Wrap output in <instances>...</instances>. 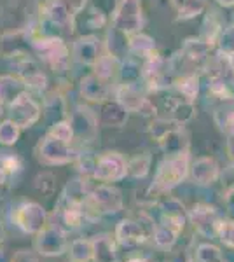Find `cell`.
<instances>
[{"mask_svg":"<svg viewBox=\"0 0 234 262\" xmlns=\"http://www.w3.org/2000/svg\"><path fill=\"white\" fill-rule=\"evenodd\" d=\"M51 137L69 143L72 140V137H74V129H72L70 122H58V124H54V128L51 129Z\"/></svg>","mask_w":234,"mask_h":262,"instance_id":"obj_36","label":"cell"},{"mask_svg":"<svg viewBox=\"0 0 234 262\" xmlns=\"http://www.w3.org/2000/svg\"><path fill=\"white\" fill-rule=\"evenodd\" d=\"M193 117H194V107L190 101H182V103L175 105V108H173V121L177 124L189 122Z\"/></svg>","mask_w":234,"mask_h":262,"instance_id":"obj_30","label":"cell"},{"mask_svg":"<svg viewBox=\"0 0 234 262\" xmlns=\"http://www.w3.org/2000/svg\"><path fill=\"white\" fill-rule=\"evenodd\" d=\"M190 177H193V180L199 185L214 184L217 180V177H219V166H217V163L214 159L201 158L190 166Z\"/></svg>","mask_w":234,"mask_h":262,"instance_id":"obj_13","label":"cell"},{"mask_svg":"<svg viewBox=\"0 0 234 262\" xmlns=\"http://www.w3.org/2000/svg\"><path fill=\"white\" fill-rule=\"evenodd\" d=\"M159 208H161V224L172 227L173 231H177L180 234L187 219H189L184 205L178 200H175V198H168V200L161 201Z\"/></svg>","mask_w":234,"mask_h":262,"instance_id":"obj_9","label":"cell"},{"mask_svg":"<svg viewBox=\"0 0 234 262\" xmlns=\"http://www.w3.org/2000/svg\"><path fill=\"white\" fill-rule=\"evenodd\" d=\"M126 119H127V111L119 101H109V103H105L103 108H101L100 121L103 126H109V128H121V126H124Z\"/></svg>","mask_w":234,"mask_h":262,"instance_id":"obj_17","label":"cell"},{"mask_svg":"<svg viewBox=\"0 0 234 262\" xmlns=\"http://www.w3.org/2000/svg\"><path fill=\"white\" fill-rule=\"evenodd\" d=\"M151 168V156H137L127 163V175L135 179H143Z\"/></svg>","mask_w":234,"mask_h":262,"instance_id":"obj_24","label":"cell"},{"mask_svg":"<svg viewBox=\"0 0 234 262\" xmlns=\"http://www.w3.org/2000/svg\"><path fill=\"white\" fill-rule=\"evenodd\" d=\"M172 2H173V6H175V7H180L182 4L185 2V0H172Z\"/></svg>","mask_w":234,"mask_h":262,"instance_id":"obj_43","label":"cell"},{"mask_svg":"<svg viewBox=\"0 0 234 262\" xmlns=\"http://www.w3.org/2000/svg\"><path fill=\"white\" fill-rule=\"evenodd\" d=\"M211 44L205 40H189L184 48V54L187 60H201L205 58V54L210 51Z\"/></svg>","mask_w":234,"mask_h":262,"instance_id":"obj_26","label":"cell"},{"mask_svg":"<svg viewBox=\"0 0 234 262\" xmlns=\"http://www.w3.org/2000/svg\"><path fill=\"white\" fill-rule=\"evenodd\" d=\"M127 262H145L143 259H131V260H127Z\"/></svg>","mask_w":234,"mask_h":262,"instance_id":"obj_44","label":"cell"},{"mask_svg":"<svg viewBox=\"0 0 234 262\" xmlns=\"http://www.w3.org/2000/svg\"><path fill=\"white\" fill-rule=\"evenodd\" d=\"M215 121L224 133H227L229 137H234V108L219 111L215 114Z\"/></svg>","mask_w":234,"mask_h":262,"instance_id":"obj_29","label":"cell"},{"mask_svg":"<svg viewBox=\"0 0 234 262\" xmlns=\"http://www.w3.org/2000/svg\"><path fill=\"white\" fill-rule=\"evenodd\" d=\"M75 56L82 63H96L98 60V40L93 37L80 39L75 44Z\"/></svg>","mask_w":234,"mask_h":262,"instance_id":"obj_20","label":"cell"},{"mask_svg":"<svg viewBox=\"0 0 234 262\" xmlns=\"http://www.w3.org/2000/svg\"><path fill=\"white\" fill-rule=\"evenodd\" d=\"M11 222L14 224L18 229H21L27 234H37L48 226L49 215L40 205L32 201H25L16 205L9 213Z\"/></svg>","mask_w":234,"mask_h":262,"instance_id":"obj_1","label":"cell"},{"mask_svg":"<svg viewBox=\"0 0 234 262\" xmlns=\"http://www.w3.org/2000/svg\"><path fill=\"white\" fill-rule=\"evenodd\" d=\"M80 91L91 101H101L107 96V88L96 75H89V77L84 79L82 84H80Z\"/></svg>","mask_w":234,"mask_h":262,"instance_id":"obj_19","label":"cell"},{"mask_svg":"<svg viewBox=\"0 0 234 262\" xmlns=\"http://www.w3.org/2000/svg\"><path fill=\"white\" fill-rule=\"evenodd\" d=\"M19 166H21L19 159L16 158V156H2V158H0V170L6 173L7 177L18 171Z\"/></svg>","mask_w":234,"mask_h":262,"instance_id":"obj_37","label":"cell"},{"mask_svg":"<svg viewBox=\"0 0 234 262\" xmlns=\"http://www.w3.org/2000/svg\"><path fill=\"white\" fill-rule=\"evenodd\" d=\"M11 262H39V259H37V255L33 252L19 250L14 253V257L11 259Z\"/></svg>","mask_w":234,"mask_h":262,"instance_id":"obj_39","label":"cell"},{"mask_svg":"<svg viewBox=\"0 0 234 262\" xmlns=\"http://www.w3.org/2000/svg\"><path fill=\"white\" fill-rule=\"evenodd\" d=\"M93 243V260L95 262H117L116 245L105 234L95 236Z\"/></svg>","mask_w":234,"mask_h":262,"instance_id":"obj_16","label":"cell"},{"mask_svg":"<svg viewBox=\"0 0 234 262\" xmlns=\"http://www.w3.org/2000/svg\"><path fill=\"white\" fill-rule=\"evenodd\" d=\"M37 156L44 164H65L74 161L77 156L74 150H70L69 143L58 140L54 137H46L37 147Z\"/></svg>","mask_w":234,"mask_h":262,"instance_id":"obj_4","label":"cell"},{"mask_svg":"<svg viewBox=\"0 0 234 262\" xmlns=\"http://www.w3.org/2000/svg\"><path fill=\"white\" fill-rule=\"evenodd\" d=\"M4 239H6V232H4V227L0 224V243H4Z\"/></svg>","mask_w":234,"mask_h":262,"instance_id":"obj_41","label":"cell"},{"mask_svg":"<svg viewBox=\"0 0 234 262\" xmlns=\"http://www.w3.org/2000/svg\"><path fill=\"white\" fill-rule=\"evenodd\" d=\"M178 232L173 231L172 227L164 226V224H159V226L154 229V242L159 248H172L177 242Z\"/></svg>","mask_w":234,"mask_h":262,"instance_id":"obj_23","label":"cell"},{"mask_svg":"<svg viewBox=\"0 0 234 262\" xmlns=\"http://www.w3.org/2000/svg\"><path fill=\"white\" fill-rule=\"evenodd\" d=\"M189 221L194 224L196 231L201 232L203 236H217V229H219V224H220V217L217 213L215 208L208 205H194L190 208V212L187 213Z\"/></svg>","mask_w":234,"mask_h":262,"instance_id":"obj_8","label":"cell"},{"mask_svg":"<svg viewBox=\"0 0 234 262\" xmlns=\"http://www.w3.org/2000/svg\"><path fill=\"white\" fill-rule=\"evenodd\" d=\"M227 154L234 163V137H231V140L227 142Z\"/></svg>","mask_w":234,"mask_h":262,"instance_id":"obj_40","label":"cell"},{"mask_svg":"<svg viewBox=\"0 0 234 262\" xmlns=\"http://www.w3.org/2000/svg\"><path fill=\"white\" fill-rule=\"evenodd\" d=\"M70 126H72V129H74V133H77L79 137H84V138H93L96 133L95 116H93L88 108H79V111L72 116Z\"/></svg>","mask_w":234,"mask_h":262,"instance_id":"obj_15","label":"cell"},{"mask_svg":"<svg viewBox=\"0 0 234 262\" xmlns=\"http://www.w3.org/2000/svg\"><path fill=\"white\" fill-rule=\"evenodd\" d=\"M72 7L67 0H51L48 4V16L56 25H67L72 18Z\"/></svg>","mask_w":234,"mask_h":262,"instance_id":"obj_21","label":"cell"},{"mask_svg":"<svg viewBox=\"0 0 234 262\" xmlns=\"http://www.w3.org/2000/svg\"><path fill=\"white\" fill-rule=\"evenodd\" d=\"M117 98H119L117 101L126 108L127 112H140V108H142L143 103L147 101L133 86H131V84H124V86L119 90Z\"/></svg>","mask_w":234,"mask_h":262,"instance_id":"obj_18","label":"cell"},{"mask_svg":"<svg viewBox=\"0 0 234 262\" xmlns=\"http://www.w3.org/2000/svg\"><path fill=\"white\" fill-rule=\"evenodd\" d=\"M114 27L121 33L137 32L142 27V7L138 0H121L116 18H114Z\"/></svg>","mask_w":234,"mask_h":262,"instance_id":"obj_7","label":"cell"},{"mask_svg":"<svg viewBox=\"0 0 234 262\" xmlns=\"http://www.w3.org/2000/svg\"><path fill=\"white\" fill-rule=\"evenodd\" d=\"M178 90H180L182 95L185 96L187 101H193L196 96H198V91H199V84H198V79L196 77H185L178 82Z\"/></svg>","mask_w":234,"mask_h":262,"instance_id":"obj_33","label":"cell"},{"mask_svg":"<svg viewBox=\"0 0 234 262\" xmlns=\"http://www.w3.org/2000/svg\"><path fill=\"white\" fill-rule=\"evenodd\" d=\"M217 238H219L225 247L234 248V222L220 221L219 229H217Z\"/></svg>","mask_w":234,"mask_h":262,"instance_id":"obj_32","label":"cell"},{"mask_svg":"<svg viewBox=\"0 0 234 262\" xmlns=\"http://www.w3.org/2000/svg\"><path fill=\"white\" fill-rule=\"evenodd\" d=\"M93 260L91 239H75L70 245V262H89Z\"/></svg>","mask_w":234,"mask_h":262,"instance_id":"obj_22","label":"cell"},{"mask_svg":"<svg viewBox=\"0 0 234 262\" xmlns=\"http://www.w3.org/2000/svg\"><path fill=\"white\" fill-rule=\"evenodd\" d=\"M161 147L168 156H180V154H187V149H189V140H187L185 131L180 129V126H177L175 129L169 131L166 137H163L159 140Z\"/></svg>","mask_w":234,"mask_h":262,"instance_id":"obj_14","label":"cell"},{"mask_svg":"<svg viewBox=\"0 0 234 262\" xmlns=\"http://www.w3.org/2000/svg\"><path fill=\"white\" fill-rule=\"evenodd\" d=\"M231 63H232V69H234V54H231Z\"/></svg>","mask_w":234,"mask_h":262,"instance_id":"obj_45","label":"cell"},{"mask_svg":"<svg viewBox=\"0 0 234 262\" xmlns=\"http://www.w3.org/2000/svg\"><path fill=\"white\" fill-rule=\"evenodd\" d=\"M19 137V126L12 121H6L0 124V143L4 145H12L18 142Z\"/></svg>","mask_w":234,"mask_h":262,"instance_id":"obj_28","label":"cell"},{"mask_svg":"<svg viewBox=\"0 0 234 262\" xmlns=\"http://www.w3.org/2000/svg\"><path fill=\"white\" fill-rule=\"evenodd\" d=\"M37 51L40 54H44V58L48 60L54 69H59V67L65 65L67 61V48L63 46L61 40L58 39H51V40H40L35 44Z\"/></svg>","mask_w":234,"mask_h":262,"instance_id":"obj_12","label":"cell"},{"mask_svg":"<svg viewBox=\"0 0 234 262\" xmlns=\"http://www.w3.org/2000/svg\"><path fill=\"white\" fill-rule=\"evenodd\" d=\"M196 260L198 262H224V257L219 248L211 243H201L196 250Z\"/></svg>","mask_w":234,"mask_h":262,"instance_id":"obj_25","label":"cell"},{"mask_svg":"<svg viewBox=\"0 0 234 262\" xmlns=\"http://www.w3.org/2000/svg\"><path fill=\"white\" fill-rule=\"evenodd\" d=\"M131 48H133L135 51H142V53H145V51H151L152 48H154V42L145 35H140V37L131 39Z\"/></svg>","mask_w":234,"mask_h":262,"instance_id":"obj_38","label":"cell"},{"mask_svg":"<svg viewBox=\"0 0 234 262\" xmlns=\"http://www.w3.org/2000/svg\"><path fill=\"white\" fill-rule=\"evenodd\" d=\"M39 107L27 95H19L11 107V121L19 128H25L39 119Z\"/></svg>","mask_w":234,"mask_h":262,"instance_id":"obj_10","label":"cell"},{"mask_svg":"<svg viewBox=\"0 0 234 262\" xmlns=\"http://www.w3.org/2000/svg\"><path fill=\"white\" fill-rule=\"evenodd\" d=\"M114 65H116V60L112 56H101L96 60V75L100 79L110 77L114 72Z\"/></svg>","mask_w":234,"mask_h":262,"instance_id":"obj_35","label":"cell"},{"mask_svg":"<svg viewBox=\"0 0 234 262\" xmlns=\"http://www.w3.org/2000/svg\"><path fill=\"white\" fill-rule=\"evenodd\" d=\"M206 7L205 0H185L180 7H178V19H189L194 16L201 14Z\"/></svg>","mask_w":234,"mask_h":262,"instance_id":"obj_27","label":"cell"},{"mask_svg":"<svg viewBox=\"0 0 234 262\" xmlns=\"http://www.w3.org/2000/svg\"><path fill=\"white\" fill-rule=\"evenodd\" d=\"M116 238L121 245H140L147 239V232L143 229V226L137 221H131V219H124L117 224L116 227Z\"/></svg>","mask_w":234,"mask_h":262,"instance_id":"obj_11","label":"cell"},{"mask_svg":"<svg viewBox=\"0 0 234 262\" xmlns=\"http://www.w3.org/2000/svg\"><path fill=\"white\" fill-rule=\"evenodd\" d=\"M177 126L178 124L175 121H156L154 124H152V128H151V133H152V137L159 142L161 138L166 137V135H168L172 129H175Z\"/></svg>","mask_w":234,"mask_h":262,"instance_id":"obj_34","label":"cell"},{"mask_svg":"<svg viewBox=\"0 0 234 262\" xmlns=\"http://www.w3.org/2000/svg\"><path fill=\"white\" fill-rule=\"evenodd\" d=\"M88 201L98 213H119L122 210L121 191L112 185H100L93 189L88 196Z\"/></svg>","mask_w":234,"mask_h":262,"instance_id":"obj_6","label":"cell"},{"mask_svg":"<svg viewBox=\"0 0 234 262\" xmlns=\"http://www.w3.org/2000/svg\"><path fill=\"white\" fill-rule=\"evenodd\" d=\"M0 114H2V112H0Z\"/></svg>","mask_w":234,"mask_h":262,"instance_id":"obj_46","label":"cell"},{"mask_svg":"<svg viewBox=\"0 0 234 262\" xmlns=\"http://www.w3.org/2000/svg\"><path fill=\"white\" fill-rule=\"evenodd\" d=\"M187 171H189V154L173 156V158L166 159L159 164L152 189L156 192L169 191L185 179Z\"/></svg>","mask_w":234,"mask_h":262,"instance_id":"obj_2","label":"cell"},{"mask_svg":"<svg viewBox=\"0 0 234 262\" xmlns=\"http://www.w3.org/2000/svg\"><path fill=\"white\" fill-rule=\"evenodd\" d=\"M93 175L101 182H117L127 175V163L117 152H107L98 158Z\"/></svg>","mask_w":234,"mask_h":262,"instance_id":"obj_5","label":"cell"},{"mask_svg":"<svg viewBox=\"0 0 234 262\" xmlns=\"http://www.w3.org/2000/svg\"><path fill=\"white\" fill-rule=\"evenodd\" d=\"M35 189L42 196H51L54 192V175L53 173H40L35 179Z\"/></svg>","mask_w":234,"mask_h":262,"instance_id":"obj_31","label":"cell"},{"mask_svg":"<svg viewBox=\"0 0 234 262\" xmlns=\"http://www.w3.org/2000/svg\"><path fill=\"white\" fill-rule=\"evenodd\" d=\"M219 4H222V6H232L234 0H219Z\"/></svg>","mask_w":234,"mask_h":262,"instance_id":"obj_42","label":"cell"},{"mask_svg":"<svg viewBox=\"0 0 234 262\" xmlns=\"http://www.w3.org/2000/svg\"><path fill=\"white\" fill-rule=\"evenodd\" d=\"M67 234L56 224H48L40 232H37V238L33 242V248L39 255L56 257L67 252Z\"/></svg>","mask_w":234,"mask_h":262,"instance_id":"obj_3","label":"cell"}]
</instances>
